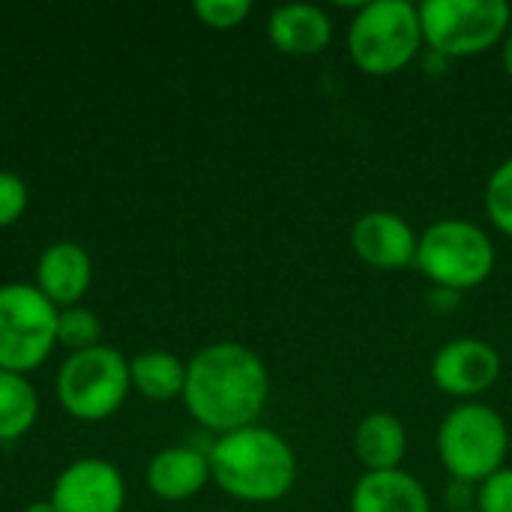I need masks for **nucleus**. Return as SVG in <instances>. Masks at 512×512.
Returning a JSON list of instances; mask_svg holds the SVG:
<instances>
[{
	"label": "nucleus",
	"mask_w": 512,
	"mask_h": 512,
	"mask_svg": "<svg viewBox=\"0 0 512 512\" xmlns=\"http://www.w3.org/2000/svg\"><path fill=\"white\" fill-rule=\"evenodd\" d=\"M270 399L264 360L240 342H213L186 363L183 405L192 420L219 435L255 426Z\"/></svg>",
	"instance_id": "f257e3e1"
},
{
	"label": "nucleus",
	"mask_w": 512,
	"mask_h": 512,
	"mask_svg": "<svg viewBox=\"0 0 512 512\" xmlns=\"http://www.w3.org/2000/svg\"><path fill=\"white\" fill-rule=\"evenodd\" d=\"M207 459L213 483L234 501L273 504L297 483V456L291 444L258 423L219 435L207 447Z\"/></svg>",
	"instance_id": "f03ea898"
},
{
	"label": "nucleus",
	"mask_w": 512,
	"mask_h": 512,
	"mask_svg": "<svg viewBox=\"0 0 512 512\" xmlns=\"http://www.w3.org/2000/svg\"><path fill=\"white\" fill-rule=\"evenodd\" d=\"M420 6L411 0L360 3L348 24V51L360 72L387 78L411 66L423 48Z\"/></svg>",
	"instance_id": "7ed1b4c3"
},
{
	"label": "nucleus",
	"mask_w": 512,
	"mask_h": 512,
	"mask_svg": "<svg viewBox=\"0 0 512 512\" xmlns=\"http://www.w3.org/2000/svg\"><path fill=\"white\" fill-rule=\"evenodd\" d=\"M498 252L489 234L468 219L432 222L417 240V270L432 282V288H447L456 294L480 288L495 270Z\"/></svg>",
	"instance_id": "20e7f679"
},
{
	"label": "nucleus",
	"mask_w": 512,
	"mask_h": 512,
	"mask_svg": "<svg viewBox=\"0 0 512 512\" xmlns=\"http://www.w3.org/2000/svg\"><path fill=\"white\" fill-rule=\"evenodd\" d=\"M507 453V420L483 402H462L438 426V459L450 480L480 486L486 477L504 468Z\"/></svg>",
	"instance_id": "39448f33"
},
{
	"label": "nucleus",
	"mask_w": 512,
	"mask_h": 512,
	"mask_svg": "<svg viewBox=\"0 0 512 512\" xmlns=\"http://www.w3.org/2000/svg\"><path fill=\"white\" fill-rule=\"evenodd\" d=\"M129 390V360L111 345L69 354L60 363L54 381L60 408L81 423H102L114 417L123 408Z\"/></svg>",
	"instance_id": "423d86ee"
},
{
	"label": "nucleus",
	"mask_w": 512,
	"mask_h": 512,
	"mask_svg": "<svg viewBox=\"0 0 512 512\" xmlns=\"http://www.w3.org/2000/svg\"><path fill=\"white\" fill-rule=\"evenodd\" d=\"M420 24L432 54L459 60L501 45L512 27V9L507 0H426Z\"/></svg>",
	"instance_id": "0eeeda50"
},
{
	"label": "nucleus",
	"mask_w": 512,
	"mask_h": 512,
	"mask_svg": "<svg viewBox=\"0 0 512 512\" xmlns=\"http://www.w3.org/2000/svg\"><path fill=\"white\" fill-rule=\"evenodd\" d=\"M57 306L27 282L0 285V369L27 375L57 348Z\"/></svg>",
	"instance_id": "6e6552de"
},
{
	"label": "nucleus",
	"mask_w": 512,
	"mask_h": 512,
	"mask_svg": "<svg viewBox=\"0 0 512 512\" xmlns=\"http://www.w3.org/2000/svg\"><path fill=\"white\" fill-rule=\"evenodd\" d=\"M429 375L441 393L462 402H474L498 384L501 354L477 336H462L435 351Z\"/></svg>",
	"instance_id": "1a4fd4ad"
},
{
	"label": "nucleus",
	"mask_w": 512,
	"mask_h": 512,
	"mask_svg": "<svg viewBox=\"0 0 512 512\" xmlns=\"http://www.w3.org/2000/svg\"><path fill=\"white\" fill-rule=\"evenodd\" d=\"M51 504L57 512H123L126 480L108 459H75L54 480Z\"/></svg>",
	"instance_id": "9d476101"
},
{
	"label": "nucleus",
	"mask_w": 512,
	"mask_h": 512,
	"mask_svg": "<svg viewBox=\"0 0 512 512\" xmlns=\"http://www.w3.org/2000/svg\"><path fill=\"white\" fill-rule=\"evenodd\" d=\"M420 234L393 210H369L351 228L354 255L372 270H405L417 258Z\"/></svg>",
	"instance_id": "9b49d317"
},
{
	"label": "nucleus",
	"mask_w": 512,
	"mask_h": 512,
	"mask_svg": "<svg viewBox=\"0 0 512 512\" xmlns=\"http://www.w3.org/2000/svg\"><path fill=\"white\" fill-rule=\"evenodd\" d=\"M93 282V261L84 246L60 240L51 243L36 261V288L57 306L72 309L81 303Z\"/></svg>",
	"instance_id": "f8f14e48"
},
{
	"label": "nucleus",
	"mask_w": 512,
	"mask_h": 512,
	"mask_svg": "<svg viewBox=\"0 0 512 512\" xmlns=\"http://www.w3.org/2000/svg\"><path fill=\"white\" fill-rule=\"evenodd\" d=\"M267 36L288 57H315L333 42V18L315 3H285L270 12Z\"/></svg>",
	"instance_id": "ddd939ff"
},
{
	"label": "nucleus",
	"mask_w": 512,
	"mask_h": 512,
	"mask_svg": "<svg viewBox=\"0 0 512 512\" xmlns=\"http://www.w3.org/2000/svg\"><path fill=\"white\" fill-rule=\"evenodd\" d=\"M210 459L207 450L177 444L159 450L147 465V489L168 504H180L195 498L210 483Z\"/></svg>",
	"instance_id": "4468645a"
},
{
	"label": "nucleus",
	"mask_w": 512,
	"mask_h": 512,
	"mask_svg": "<svg viewBox=\"0 0 512 512\" xmlns=\"http://www.w3.org/2000/svg\"><path fill=\"white\" fill-rule=\"evenodd\" d=\"M351 512H432V498L405 468L363 471L351 489Z\"/></svg>",
	"instance_id": "2eb2a0df"
},
{
	"label": "nucleus",
	"mask_w": 512,
	"mask_h": 512,
	"mask_svg": "<svg viewBox=\"0 0 512 512\" xmlns=\"http://www.w3.org/2000/svg\"><path fill=\"white\" fill-rule=\"evenodd\" d=\"M408 453V432L399 417L387 411L366 414L354 429V456L363 471H396Z\"/></svg>",
	"instance_id": "dca6fc26"
},
{
	"label": "nucleus",
	"mask_w": 512,
	"mask_h": 512,
	"mask_svg": "<svg viewBox=\"0 0 512 512\" xmlns=\"http://www.w3.org/2000/svg\"><path fill=\"white\" fill-rule=\"evenodd\" d=\"M132 390L150 402L183 399L186 387V363L171 351H144L129 360Z\"/></svg>",
	"instance_id": "f3484780"
},
{
	"label": "nucleus",
	"mask_w": 512,
	"mask_h": 512,
	"mask_svg": "<svg viewBox=\"0 0 512 512\" xmlns=\"http://www.w3.org/2000/svg\"><path fill=\"white\" fill-rule=\"evenodd\" d=\"M39 417V396L27 375L0 369V441L24 438Z\"/></svg>",
	"instance_id": "a211bd4d"
},
{
	"label": "nucleus",
	"mask_w": 512,
	"mask_h": 512,
	"mask_svg": "<svg viewBox=\"0 0 512 512\" xmlns=\"http://www.w3.org/2000/svg\"><path fill=\"white\" fill-rule=\"evenodd\" d=\"M99 339H102V321L90 309L72 306L57 312V345L66 348L69 354L96 348L102 345Z\"/></svg>",
	"instance_id": "6ab92c4d"
},
{
	"label": "nucleus",
	"mask_w": 512,
	"mask_h": 512,
	"mask_svg": "<svg viewBox=\"0 0 512 512\" xmlns=\"http://www.w3.org/2000/svg\"><path fill=\"white\" fill-rule=\"evenodd\" d=\"M483 204H486V216L489 222L501 231L512 237V156L504 159L489 183H486V195H483Z\"/></svg>",
	"instance_id": "aec40b11"
},
{
	"label": "nucleus",
	"mask_w": 512,
	"mask_h": 512,
	"mask_svg": "<svg viewBox=\"0 0 512 512\" xmlns=\"http://www.w3.org/2000/svg\"><path fill=\"white\" fill-rule=\"evenodd\" d=\"M192 12L210 30H234L252 15L249 0H195Z\"/></svg>",
	"instance_id": "412c9836"
},
{
	"label": "nucleus",
	"mask_w": 512,
	"mask_h": 512,
	"mask_svg": "<svg viewBox=\"0 0 512 512\" xmlns=\"http://www.w3.org/2000/svg\"><path fill=\"white\" fill-rule=\"evenodd\" d=\"M477 512H512V468H501L477 486Z\"/></svg>",
	"instance_id": "4be33fe9"
},
{
	"label": "nucleus",
	"mask_w": 512,
	"mask_h": 512,
	"mask_svg": "<svg viewBox=\"0 0 512 512\" xmlns=\"http://www.w3.org/2000/svg\"><path fill=\"white\" fill-rule=\"evenodd\" d=\"M27 210V183L12 174L0 171V228L15 225Z\"/></svg>",
	"instance_id": "5701e85b"
},
{
	"label": "nucleus",
	"mask_w": 512,
	"mask_h": 512,
	"mask_svg": "<svg viewBox=\"0 0 512 512\" xmlns=\"http://www.w3.org/2000/svg\"><path fill=\"white\" fill-rule=\"evenodd\" d=\"M447 504H450V512L474 510L477 507V486L474 483H462V480H450Z\"/></svg>",
	"instance_id": "b1692460"
},
{
	"label": "nucleus",
	"mask_w": 512,
	"mask_h": 512,
	"mask_svg": "<svg viewBox=\"0 0 512 512\" xmlns=\"http://www.w3.org/2000/svg\"><path fill=\"white\" fill-rule=\"evenodd\" d=\"M459 297H462V294H456V291L432 288V291H429V306H432L435 312H453V309L459 306Z\"/></svg>",
	"instance_id": "393cba45"
},
{
	"label": "nucleus",
	"mask_w": 512,
	"mask_h": 512,
	"mask_svg": "<svg viewBox=\"0 0 512 512\" xmlns=\"http://www.w3.org/2000/svg\"><path fill=\"white\" fill-rule=\"evenodd\" d=\"M501 63H504L507 78L512 81V27H510V33H507V39L501 42Z\"/></svg>",
	"instance_id": "a878e982"
},
{
	"label": "nucleus",
	"mask_w": 512,
	"mask_h": 512,
	"mask_svg": "<svg viewBox=\"0 0 512 512\" xmlns=\"http://www.w3.org/2000/svg\"><path fill=\"white\" fill-rule=\"evenodd\" d=\"M24 512H57V507H54L51 498H48V501H33V504H27Z\"/></svg>",
	"instance_id": "bb28decb"
},
{
	"label": "nucleus",
	"mask_w": 512,
	"mask_h": 512,
	"mask_svg": "<svg viewBox=\"0 0 512 512\" xmlns=\"http://www.w3.org/2000/svg\"><path fill=\"white\" fill-rule=\"evenodd\" d=\"M465 512H477V510H465Z\"/></svg>",
	"instance_id": "cd10ccee"
}]
</instances>
